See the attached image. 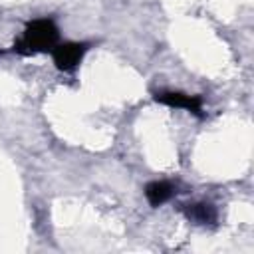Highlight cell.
<instances>
[{
	"instance_id": "cell-2",
	"label": "cell",
	"mask_w": 254,
	"mask_h": 254,
	"mask_svg": "<svg viewBox=\"0 0 254 254\" xmlns=\"http://www.w3.org/2000/svg\"><path fill=\"white\" fill-rule=\"evenodd\" d=\"M85 52H87V44H83V42H65V44H58L52 50V58H54V64H56L58 69L69 71L81 62Z\"/></svg>"
},
{
	"instance_id": "cell-3",
	"label": "cell",
	"mask_w": 254,
	"mask_h": 254,
	"mask_svg": "<svg viewBox=\"0 0 254 254\" xmlns=\"http://www.w3.org/2000/svg\"><path fill=\"white\" fill-rule=\"evenodd\" d=\"M155 101L169 105V107H181L194 115H202V97L200 95H187L181 91H161L155 93Z\"/></svg>"
},
{
	"instance_id": "cell-5",
	"label": "cell",
	"mask_w": 254,
	"mask_h": 254,
	"mask_svg": "<svg viewBox=\"0 0 254 254\" xmlns=\"http://www.w3.org/2000/svg\"><path fill=\"white\" fill-rule=\"evenodd\" d=\"M173 185L165 183V181H153L145 187V196L149 200L151 206H159L163 202H167L171 196H173Z\"/></svg>"
},
{
	"instance_id": "cell-4",
	"label": "cell",
	"mask_w": 254,
	"mask_h": 254,
	"mask_svg": "<svg viewBox=\"0 0 254 254\" xmlns=\"http://www.w3.org/2000/svg\"><path fill=\"white\" fill-rule=\"evenodd\" d=\"M183 212H185V216L190 222H196V224H214V220H216V210L208 202L185 204L183 206Z\"/></svg>"
},
{
	"instance_id": "cell-1",
	"label": "cell",
	"mask_w": 254,
	"mask_h": 254,
	"mask_svg": "<svg viewBox=\"0 0 254 254\" xmlns=\"http://www.w3.org/2000/svg\"><path fill=\"white\" fill-rule=\"evenodd\" d=\"M58 26L50 18H38L26 24L22 38L14 44V52L32 56L40 52H52L58 46Z\"/></svg>"
}]
</instances>
